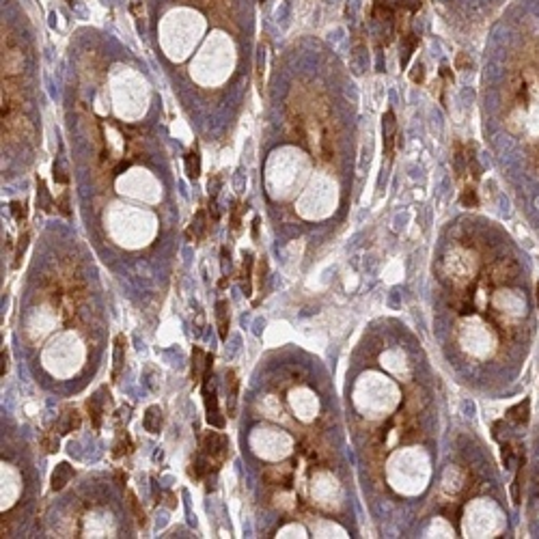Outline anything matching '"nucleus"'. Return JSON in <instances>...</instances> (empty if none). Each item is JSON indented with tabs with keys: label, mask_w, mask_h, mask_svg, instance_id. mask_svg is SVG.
I'll list each match as a JSON object with an SVG mask.
<instances>
[{
	"label": "nucleus",
	"mask_w": 539,
	"mask_h": 539,
	"mask_svg": "<svg viewBox=\"0 0 539 539\" xmlns=\"http://www.w3.org/2000/svg\"><path fill=\"white\" fill-rule=\"evenodd\" d=\"M326 99H319L313 91L294 87L287 97V130L292 140L300 142L313 153V158L328 160L333 155V128Z\"/></svg>",
	"instance_id": "1"
},
{
	"label": "nucleus",
	"mask_w": 539,
	"mask_h": 539,
	"mask_svg": "<svg viewBox=\"0 0 539 539\" xmlns=\"http://www.w3.org/2000/svg\"><path fill=\"white\" fill-rule=\"evenodd\" d=\"M199 453L205 455L212 466V474H216L229 458V440L220 431H205L199 442Z\"/></svg>",
	"instance_id": "2"
},
{
	"label": "nucleus",
	"mask_w": 539,
	"mask_h": 539,
	"mask_svg": "<svg viewBox=\"0 0 539 539\" xmlns=\"http://www.w3.org/2000/svg\"><path fill=\"white\" fill-rule=\"evenodd\" d=\"M201 390H203V403H205V419L207 423L216 429H222L226 419L222 417L220 406H218V397H216V386L212 382V376H205L201 382Z\"/></svg>",
	"instance_id": "3"
},
{
	"label": "nucleus",
	"mask_w": 539,
	"mask_h": 539,
	"mask_svg": "<svg viewBox=\"0 0 539 539\" xmlns=\"http://www.w3.org/2000/svg\"><path fill=\"white\" fill-rule=\"evenodd\" d=\"M30 136V121L19 110L3 117V138L7 142H19Z\"/></svg>",
	"instance_id": "4"
},
{
	"label": "nucleus",
	"mask_w": 539,
	"mask_h": 539,
	"mask_svg": "<svg viewBox=\"0 0 539 539\" xmlns=\"http://www.w3.org/2000/svg\"><path fill=\"white\" fill-rule=\"evenodd\" d=\"M263 481L267 485H278V488H285L289 490L294 483V466L285 462V464H272V466H265V470L261 472Z\"/></svg>",
	"instance_id": "5"
},
{
	"label": "nucleus",
	"mask_w": 539,
	"mask_h": 539,
	"mask_svg": "<svg viewBox=\"0 0 539 539\" xmlns=\"http://www.w3.org/2000/svg\"><path fill=\"white\" fill-rule=\"evenodd\" d=\"M382 136H384V153H386V158L392 160V155H395V147H397V138H399L397 119H395V112H392V110H386L384 117H382Z\"/></svg>",
	"instance_id": "6"
},
{
	"label": "nucleus",
	"mask_w": 539,
	"mask_h": 539,
	"mask_svg": "<svg viewBox=\"0 0 539 539\" xmlns=\"http://www.w3.org/2000/svg\"><path fill=\"white\" fill-rule=\"evenodd\" d=\"M24 69V54L17 48L3 50V78H15Z\"/></svg>",
	"instance_id": "7"
},
{
	"label": "nucleus",
	"mask_w": 539,
	"mask_h": 539,
	"mask_svg": "<svg viewBox=\"0 0 539 539\" xmlns=\"http://www.w3.org/2000/svg\"><path fill=\"white\" fill-rule=\"evenodd\" d=\"M80 425H82L80 412L76 408H65L63 414H60L58 421H56V431L58 433H71V431L80 429Z\"/></svg>",
	"instance_id": "8"
},
{
	"label": "nucleus",
	"mask_w": 539,
	"mask_h": 539,
	"mask_svg": "<svg viewBox=\"0 0 539 539\" xmlns=\"http://www.w3.org/2000/svg\"><path fill=\"white\" fill-rule=\"evenodd\" d=\"M237 390H240V380L233 369H226V414L235 417L237 410Z\"/></svg>",
	"instance_id": "9"
},
{
	"label": "nucleus",
	"mask_w": 539,
	"mask_h": 539,
	"mask_svg": "<svg viewBox=\"0 0 539 539\" xmlns=\"http://www.w3.org/2000/svg\"><path fill=\"white\" fill-rule=\"evenodd\" d=\"M207 231H210V220H207V212H205V210H199V212L194 214L192 224H190V229H188V240L201 242V240H205Z\"/></svg>",
	"instance_id": "10"
},
{
	"label": "nucleus",
	"mask_w": 539,
	"mask_h": 539,
	"mask_svg": "<svg viewBox=\"0 0 539 539\" xmlns=\"http://www.w3.org/2000/svg\"><path fill=\"white\" fill-rule=\"evenodd\" d=\"M205 369H207V354L201 347H194L192 349V367H190L192 384H201L203 376H205Z\"/></svg>",
	"instance_id": "11"
},
{
	"label": "nucleus",
	"mask_w": 539,
	"mask_h": 539,
	"mask_svg": "<svg viewBox=\"0 0 539 539\" xmlns=\"http://www.w3.org/2000/svg\"><path fill=\"white\" fill-rule=\"evenodd\" d=\"M253 267H255V255L244 253V261H242V270H240V283H242L244 296L253 294Z\"/></svg>",
	"instance_id": "12"
},
{
	"label": "nucleus",
	"mask_w": 539,
	"mask_h": 539,
	"mask_svg": "<svg viewBox=\"0 0 539 539\" xmlns=\"http://www.w3.org/2000/svg\"><path fill=\"white\" fill-rule=\"evenodd\" d=\"M71 476H74V468H71V466L67 464V462H60L56 468H54V472H52V479H50V483H52V490L54 492H60L65 488V485L71 481Z\"/></svg>",
	"instance_id": "13"
},
{
	"label": "nucleus",
	"mask_w": 539,
	"mask_h": 539,
	"mask_svg": "<svg viewBox=\"0 0 539 539\" xmlns=\"http://www.w3.org/2000/svg\"><path fill=\"white\" fill-rule=\"evenodd\" d=\"M505 419L509 423H513V425H526L528 419H531V401L524 399V401L517 403V406L509 408L507 414H505Z\"/></svg>",
	"instance_id": "14"
},
{
	"label": "nucleus",
	"mask_w": 539,
	"mask_h": 539,
	"mask_svg": "<svg viewBox=\"0 0 539 539\" xmlns=\"http://www.w3.org/2000/svg\"><path fill=\"white\" fill-rule=\"evenodd\" d=\"M229 324H231L229 302H226V300H218V302H216V326H218V335L222 341L226 339V335H229Z\"/></svg>",
	"instance_id": "15"
},
{
	"label": "nucleus",
	"mask_w": 539,
	"mask_h": 539,
	"mask_svg": "<svg viewBox=\"0 0 539 539\" xmlns=\"http://www.w3.org/2000/svg\"><path fill=\"white\" fill-rule=\"evenodd\" d=\"M126 345H128L126 335H117L115 351H112V360H115V365H112V380H117L121 369H123V362H126Z\"/></svg>",
	"instance_id": "16"
},
{
	"label": "nucleus",
	"mask_w": 539,
	"mask_h": 539,
	"mask_svg": "<svg viewBox=\"0 0 539 539\" xmlns=\"http://www.w3.org/2000/svg\"><path fill=\"white\" fill-rule=\"evenodd\" d=\"M101 392H103V388L99 392H95V395L87 401L89 417H91V423H93V427H95V429L101 427V414H103V397H101Z\"/></svg>",
	"instance_id": "17"
},
{
	"label": "nucleus",
	"mask_w": 539,
	"mask_h": 539,
	"mask_svg": "<svg viewBox=\"0 0 539 539\" xmlns=\"http://www.w3.org/2000/svg\"><path fill=\"white\" fill-rule=\"evenodd\" d=\"M183 162H185V173H188L190 179H199L201 177V153H199V147H194L185 151L183 155Z\"/></svg>",
	"instance_id": "18"
},
{
	"label": "nucleus",
	"mask_w": 539,
	"mask_h": 539,
	"mask_svg": "<svg viewBox=\"0 0 539 539\" xmlns=\"http://www.w3.org/2000/svg\"><path fill=\"white\" fill-rule=\"evenodd\" d=\"M142 425H144V429H147L149 433H160L162 425H164L162 410H160L158 406H149V408H147V412H144Z\"/></svg>",
	"instance_id": "19"
},
{
	"label": "nucleus",
	"mask_w": 539,
	"mask_h": 539,
	"mask_svg": "<svg viewBox=\"0 0 539 539\" xmlns=\"http://www.w3.org/2000/svg\"><path fill=\"white\" fill-rule=\"evenodd\" d=\"M453 169H455V177H458L460 181L466 177V173H468V151H464V144H462V142H455Z\"/></svg>",
	"instance_id": "20"
},
{
	"label": "nucleus",
	"mask_w": 539,
	"mask_h": 539,
	"mask_svg": "<svg viewBox=\"0 0 539 539\" xmlns=\"http://www.w3.org/2000/svg\"><path fill=\"white\" fill-rule=\"evenodd\" d=\"M401 44H403V54L399 56V63H401V67H406L408 60H410V56L414 54V50L419 48V37L414 35V33H408V35L401 37Z\"/></svg>",
	"instance_id": "21"
},
{
	"label": "nucleus",
	"mask_w": 539,
	"mask_h": 539,
	"mask_svg": "<svg viewBox=\"0 0 539 539\" xmlns=\"http://www.w3.org/2000/svg\"><path fill=\"white\" fill-rule=\"evenodd\" d=\"M132 451V440H130V433L126 429H119L117 433V440L112 444V458H123L126 453Z\"/></svg>",
	"instance_id": "22"
},
{
	"label": "nucleus",
	"mask_w": 539,
	"mask_h": 539,
	"mask_svg": "<svg viewBox=\"0 0 539 539\" xmlns=\"http://www.w3.org/2000/svg\"><path fill=\"white\" fill-rule=\"evenodd\" d=\"M520 470L515 472V479H513V485H511V501L515 505H520L522 501V481H524V455H520Z\"/></svg>",
	"instance_id": "23"
},
{
	"label": "nucleus",
	"mask_w": 539,
	"mask_h": 539,
	"mask_svg": "<svg viewBox=\"0 0 539 539\" xmlns=\"http://www.w3.org/2000/svg\"><path fill=\"white\" fill-rule=\"evenodd\" d=\"M128 503H130V509H132V513H134V520H136L138 528H142L144 524H147V515H144V509L140 507L136 494H134L132 490H128Z\"/></svg>",
	"instance_id": "24"
},
{
	"label": "nucleus",
	"mask_w": 539,
	"mask_h": 539,
	"mask_svg": "<svg viewBox=\"0 0 539 539\" xmlns=\"http://www.w3.org/2000/svg\"><path fill=\"white\" fill-rule=\"evenodd\" d=\"M248 210V205H242L240 201H235L233 203V207H231V231L233 233H240V229H242V214Z\"/></svg>",
	"instance_id": "25"
},
{
	"label": "nucleus",
	"mask_w": 539,
	"mask_h": 539,
	"mask_svg": "<svg viewBox=\"0 0 539 539\" xmlns=\"http://www.w3.org/2000/svg\"><path fill=\"white\" fill-rule=\"evenodd\" d=\"M460 203L464 207H476L479 205V196H476V190H474V185L472 183H466L464 185V190L460 194Z\"/></svg>",
	"instance_id": "26"
},
{
	"label": "nucleus",
	"mask_w": 539,
	"mask_h": 539,
	"mask_svg": "<svg viewBox=\"0 0 539 539\" xmlns=\"http://www.w3.org/2000/svg\"><path fill=\"white\" fill-rule=\"evenodd\" d=\"M37 205H39L44 212H50V207H52V199H50V192H48V188H46V181H44V179L37 181Z\"/></svg>",
	"instance_id": "27"
},
{
	"label": "nucleus",
	"mask_w": 539,
	"mask_h": 539,
	"mask_svg": "<svg viewBox=\"0 0 539 539\" xmlns=\"http://www.w3.org/2000/svg\"><path fill=\"white\" fill-rule=\"evenodd\" d=\"M28 240H30V233H28V231H24L22 235H19V240H17V246H15V259H13V267H15V270H17L19 265H22V259H24V253H26Z\"/></svg>",
	"instance_id": "28"
},
{
	"label": "nucleus",
	"mask_w": 539,
	"mask_h": 539,
	"mask_svg": "<svg viewBox=\"0 0 539 539\" xmlns=\"http://www.w3.org/2000/svg\"><path fill=\"white\" fill-rule=\"evenodd\" d=\"M41 447L46 449V453H56L58 451V436L56 431H46L44 436H41Z\"/></svg>",
	"instance_id": "29"
},
{
	"label": "nucleus",
	"mask_w": 539,
	"mask_h": 539,
	"mask_svg": "<svg viewBox=\"0 0 539 539\" xmlns=\"http://www.w3.org/2000/svg\"><path fill=\"white\" fill-rule=\"evenodd\" d=\"M501 455H503V464H505V468H513V462H515V449L511 447L509 442H503Z\"/></svg>",
	"instance_id": "30"
},
{
	"label": "nucleus",
	"mask_w": 539,
	"mask_h": 539,
	"mask_svg": "<svg viewBox=\"0 0 539 539\" xmlns=\"http://www.w3.org/2000/svg\"><path fill=\"white\" fill-rule=\"evenodd\" d=\"M410 80L414 82V85H423V82H425V65L421 63V60H417V63L412 65V69H410Z\"/></svg>",
	"instance_id": "31"
},
{
	"label": "nucleus",
	"mask_w": 539,
	"mask_h": 539,
	"mask_svg": "<svg viewBox=\"0 0 539 539\" xmlns=\"http://www.w3.org/2000/svg\"><path fill=\"white\" fill-rule=\"evenodd\" d=\"M130 11L138 24L144 22V0H130Z\"/></svg>",
	"instance_id": "32"
},
{
	"label": "nucleus",
	"mask_w": 539,
	"mask_h": 539,
	"mask_svg": "<svg viewBox=\"0 0 539 539\" xmlns=\"http://www.w3.org/2000/svg\"><path fill=\"white\" fill-rule=\"evenodd\" d=\"M11 214H13V218H15L17 222L26 220V216H28V207H26V203L13 201V203H11Z\"/></svg>",
	"instance_id": "33"
},
{
	"label": "nucleus",
	"mask_w": 539,
	"mask_h": 539,
	"mask_svg": "<svg viewBox=\"0 0 539 539\" xmlns=\"http://www.w3.org/2000/svg\"><path fill=\"white\" fill-rule=\"evenodd\" d=\"M220 267H222L224 274H226V267H231V253H229V248H226V246L220 248Z\"/></svg>",
	"instance_id": "34"
},
{
	"label": "nucleus",
	"mask_w": 539,
	"mask_h": 539,
	"mask_svg": "<svg viewBox=\"0 0 539 539\" xmlns=\"http://www.w3.org/2000/svg\"><path fill=\"white\" fill-rule=\"evenodd\" d=\"M52 171H54V181H58V183H67V181H69V177L65 175V171L60 169V164H58V162H54Z\"/></svg>",
	"instance_id": "35"
},
{
	"label": "nucleus",
	"mask_w": 539,
	"mask_h": 539,
	"mask_svg": "<svg viewBox=\"0 0 539 539\" xmlns=\"http://www.w3.org/2000/svg\"><path fill=\"white\" fill-rule=\"evenodd\" d=\"M56 207H58V212L63 214V216H69V196H67V194L60 196V199L56 201Z\"/></svg>",
	"instance_id": "36"
},
{
	"label": "nucleus",
	"mask_w": 539,
	"mask_h": 539,
	"mask_svg": "<svg viewBox=\"0 0 539 539\" xmlns=\"http://www.w3.org/2000/svg\"><path fill=\"white\" fill-rule=\"evenodd\" d=\"M0 362H3V365H0V376L5 378V373H7V369H9V354H7V349H3V354H0Z\"/></svg>",
	"instance_id": "37"
},
{
	"label": "nucleus",
	"mask_w": 539,
	"mask_h": 539,
	"mask_svg": "<svg viewBox=\"0 0 539 539\" xmlns=\"http://www.w3.org/2000/svg\"><path fill=\"white\" fill-rule=\"evenodd\" d=\"M403 5L408 7V11L417 13V11H419V7H421V0H403Z\"/></svg>",
	"instance_id": "38"
},
{
	"label": "nucleus",
	"mask_w": 539,
	"mask_h": 539,
	"mask_svg": "<svg viewBox=\"0 0 539 539\" xmlns=\"http://www.w3.org/2000/svg\"><path fill=\"white\" fill-rule=\"evenodd\" d=\"M440 76H442L444 80H447V82H451V85H453V80H455V78H453V74L449 71V67H447V65H442V69H440Z\"/></svg>",
	"instance_id": "39"
},
{
	"label": "nucleus",
	"mask_w": 539,
	"mask_h": 539,
	"mask_svg": "<svg viewBox=\"0 0 539 539\" xmlns=\"http://www.w3.org/2000/svg\"><path fill=\"white\" fill-rule=\"evenodd\" d=\"M259 224H261V220L255 218V220H253V240H257V237H259Z\"/></svg>",
	"instance_id": "40"
},
{
	"label": "nucleus",
	"mask_w": 539,
	"mask_h": 539,
	"mask_svg": "<svg viewBox=\"0 0 539 539\" xmlns=\"http://www.w3.org/2000/svg\"><path fill=\"white\" fill-rule=\"evenodd\" d=\"M115 476H117V483H119V485H126V481H128V474H123V470H117V474H115Z\"/></svg>",
	"instance_id": "41"
},
{
	"label": "nucleus",
	"mask_w": 539,
	"mask_h": 539,
	"mask_svg": "<svg viewBox=\"0 0 539 539\" xmlns=\"http://www.w3.org/2000/svg\"><path fill=\"white\" fill-rule=\"evenodd\" d=\"M226 283H229V276H222V278H220V283H218V287H220V289H224V287H226Z\"/></svg>",
	"instance_id": "42"
},
{
	"label": "nucleus",
	"mask_w": 539,
	"mask_h": 539,
	"mask_svg": "<svg viewBox=\"0 0 539 539\" xmlns=\"http://www.w3.org/2000/svg\"><path fill=\"white\" fill-rule=\"evenodd\" d=\"M535 298H537V306H539V283L535 285Z\"/></svg>",
	"instance_id": "43"
},
{
	"label": "nucleus",
	"mask_w": 539,
	"mask_h": 539,
	"mask_svg": "<svg viewBox=\"0 0 539 539\" xmlns=\"http://www.w3.org/2000/svg\"><path fill=\"white\" fill-rule=\"evenodd\" d=\"M259 3H263V0H259Z\"/></svg>",
	"instance_id": "44"
},
{
	"label": "nucleus",
	"mask_w": 539,
	"mask_h": 539,
	"mask_svg": "<svg viewBox=\"0 0 539 539\" xmlns=\"http://www.w3.org/2000/svg\"><path fill=\"white\" fill-rule=\"evenodd\" d=\"M67 3H71V0H67Z\"/></svg>",
	"instance_id": "45"
}]
</instances>
